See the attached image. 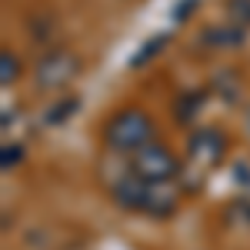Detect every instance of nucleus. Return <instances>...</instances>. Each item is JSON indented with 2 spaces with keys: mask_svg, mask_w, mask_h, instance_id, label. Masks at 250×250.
Here are the masks:
<instances>
[{
  "mask_svg": "<svg viewBox=\"0 0 250 250\" xmlns=\"http://www.w3.org/2000/svg\"><path fill=\"white\" fill-rule=\"evenodd\" d=\"M20 147L17 144H7V147H3V167H7V170H10V167H14V164H20Z\"/></svg>",
  "mask_w": 250,
  "mask_h": 250,
  "instance_id": "6e6552de",
  "label": "nucleus"
},
{
  "mask_svg": "<svg viewBox=\"0 0 250 250\" xmlns=\"http://www.w3.org/2000/svg\"><path fill=\"white\" fill-rule=\"evenodd\" d=\"M247 130H250V114H247Z\"/></svg>",
  "mask_w": 250,
  "mask_h": 250,
  "instance_id": "1a4fd4ad",
  "label": "nucleus"
},
{
  "mask_svg": "<svg viewBox=\"0 0 250 250\" xmlns=\"http://www.w3.org/2000/svg\"><path fill=\"white\" fill-rule=\"evenodd\" d=\"M173 180H164V184H154L150 190V204H147V213L150 217H170L177 210V190L170 187Z\"/></svg>",
  "mask_w": 250,
  "mask_h": 250,
  "instance_id": "39448f33",
  "label": "nucleus"
},
{
  "mask_svg": "<svg viewBox=\"0 0 250 250\" xmlns=\"http://www.w3.org/2000/svg\"><path fill=\"white\" fill-rule=\"evenodd\" d=\"M150 190H154V180L140 177L134 167L124 170L114 184H110V197H114V204H117V207H124V210H134V213H147Z\"/></svg>",
  "mask_w": 250,
  "mask_h": 250,
  "instance_id": "7ed1b4c3",
  "label": "nucleus"
},
{
  "mask_svg": "<svg viewBox=\"0 0 250 250\" xmlns=\"http://www.w3.org/2000/svg\"><path fill=\"white\" fill-rule=\"evenodd\" d=\"M230 220H244L250 227V200L244 197V200H233V207H230Z\"/></svg>",
  "mask_w": 250,
  "mask_h": 250,
  "instance_id": "0eeeda50",
  "label": "nucleus"
},
{
  "mask_svg": "<svg viewBox=\"0 0 250 250\" xmlns=\"http://www.w3.org/2000/svg\"><path fill=\"white\" fill-rule=\"evenodd\" d=\"M190 157L193 160H204V164H217L224 157V137L217 130H204L200 137L190 140Z\"/></svg>",
  "mask_w": 250,
  "mask_h": 250,
  "instance_id": "20e7f679",
  "label": "nucleus"
},
{
  "mask_svg": "<svg viewBox=\"0 0 250 250\" xmlns=\"http://www.w3.org/2000/svg\"><path fill=\"white\" fill-rule=\"evenodd\" d=\"M104 140L114 154H134V150L147 147L154 140V120L147 114H140V110H124L107 124Z\"/></svg>",
  "mask_w": 250,
  "mask_h": 250,
  "instance_id": "f257e3e1",
  "label": "nucleus"
},
{
  "mask_svg": "<svg viewBox=\"0 0 250 250\" xmlns=\"http://www.w3.org/2000/svg\"><path fill=\"white\" fill-rule=\"evenodd\" d=\"M74 60L70 57H50L43 67H40V74H37V83H43V87H54V83H63V80L70 77L74 70Z\"/></svg>",
  "mask_w": 250,
  "mask_h": 250,
  "instance_id": "423d86ee",
  "label": "nucleus"
},
{
  "mask_svg": "<svg viewBox=\"0 0 250 250\" xmlns=\"http://www.w3.org/2000/svg\"><path fill=\"white\" fill-rule=\"evenodd\" d=\"M130 167H134L140 177L154 180V184H164V180H177L180 177V160L164 147V144H147L130 154Z\"/></svg>",
  "mask_w": 250,
  "mask_h": 250,
  "instance_id": "f03ea898",
  "label": "nucleus"
}]
</instances>
